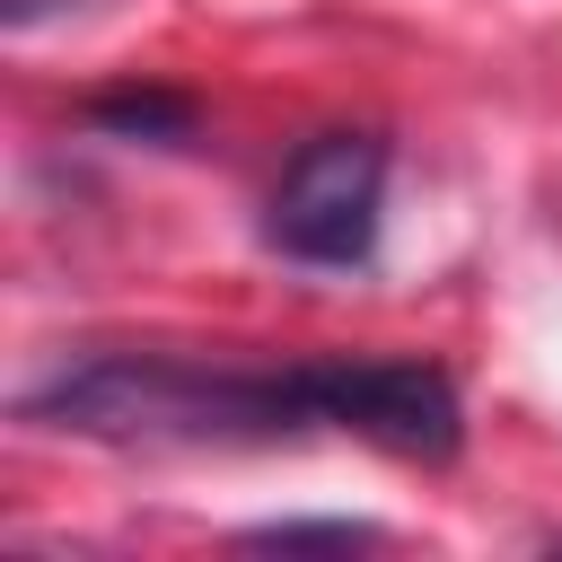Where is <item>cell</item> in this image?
Segmentation results:
<instances>
[{
  "instance_id": "cell-5",
  "label": "cell",
  "mask_w": 562,
  "mask_h": 562,
  "mask_svg": "<svg viewBox=\"0 0 562 562\" xmlns=\"http://www.w3.org/2000/svg\"><path fill=\"white\" fill-rule=\"evenodd\" d=\"M246 544H263V553H299V544L351 553V544H378V527L369 518H272V527H246Z\"/></svg>"
},
{
  "instance_id": "cell-6",
  "label": "cell",
  "mask_w": 562,
  "mask_h": 562,
  "mask_svg": "<svg viewBox=\"0 0 562 562\" xmlns=\"http://www.w3.org/2000/svg\"><path fill=\"white\" fill-rule=\"evenodd\" d=\"M61 9H79V0H0V26H9V35H35V26L61 18Z\"/></svg>"
},
{
  "instance_id": "cell-1",
  "label": "cell",
  "mask_w": 562,
  "mask_h": 562,
  "mask_svg": "<svg viewBox=\"0 0 562 562\" xmlns=\"http://www.w3.org/2000/svg\"><path fill=\"white\" fill-rule=\"evenodd\" d=\"M18 413L105 448H272V439L325 430V378L316 360L211 369L176 351H88L35 378Z\"/></svg>"
},
{
  "instance_id": "cell-4",
  "label": "cell",
  "mask_w": 562,
  "mask_h": 562,
  "mask_svg": "<svg viewBox=\"0 0 562 562\" xmlns=\"http://www.w3.org/2000/svg\"><path fill=\"white\" fill-rule=\"evenodd\" d=\"M88 132L176 149V140H193V97L184 88H105V97H88Z\"/></svg>"
},
{
  "instance_id": "cell-3",
  "label": "cell",
  "mask_w": 562,
  "mask_h": 562,
  "mask_svg": "<svg viewBox=\"0 0 562 562\" xmlns=\"http://www.w3.org/2000/svg\"><path fill=\"white\" fill-rule=\"evenodd\" d=\"M316 378H325V430H351L413 465H448L465 448L457 378L430 360H316Z\"/></svg>"
},
{
  "instance_id": "cell-2",
  "label": "cell",
  "mask_w": 562,
  "mask_h": 562,
  "mask_svg": "<svg viewBox=\"0 0 562 562\" xmlns=\"http://www.w3.org/2000/svg\"><path fill=\"white\" fill-rule=\"evenodd\" d=\"M378 211H386V140L378 132H316L281 167L263 202V246L316 272H351L378 255Z\"/></svg>"
}]
</instances>
